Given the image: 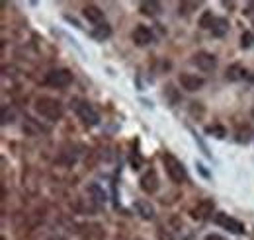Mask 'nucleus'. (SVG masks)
Here are the masks:
<instances>
[{
	"label": "nucleus",
	"instance_id": "1",
	"mask_svg": "<svg viewBox=\"0 0 254 240\" xmlns=\"http://www.w3.org/2000/svg\"><path fill=\"white\" fill-rule=\"evenodd\" d=\"M33 108H35L37 116H41L43 120H49V121H59L64 114L63 104L59 100H55V98H49V96L37 98Z\"/></svg>",
	"mask_w": 254,
	"mask_h": 240
},
{
	"label": "nucleus",
	"instance_id": "2",
	"mask_svg": "<svg viewBox=\"0 0 254 240\" xmlns=\"http://www.w3.org/2000/svg\"><path fill=\"white\" fill-rule=\"evenodd\" d=\"M162 162H164V168H166L168 178L174 181V183H184L186 181V178H188L186 168H184V164L172 152H164L162 154Z\"/></svg>",
	"mask_w": 254,
	"mask_h": 240
},
{
	"label": "nucleus",
	"instance_id": "3",
	"mask_svg": "<svg viewBox=\"0 0 254 240\" xmlns=\"http://www.w3.org/2000/svg\"><path fill=\"white\" fill-rule=\"evenodd\" d=\"M72 104H74L76 116L80 118V121H82L86 127H96V125L100 123V114L96 112L92 104H88V102H84V100H74Z\"/></svg>",
	"mask_w": 254,
	"mask_h": 240
},
{
	"label": "nucleus",
	"instance_id": "4",
	"mask_svg": "<svg viewBox=\"0 0 254 240\" xmlns=\"http://www.w3.org/2000/svg\"><path fill=\"white\" fill-rule=\"evenodd\" d=\"M45 84L51 88H66L72 84V72L68 68H55L45 76Z\"/></svg>",
	"mask_w": 254,
	"mask_h": 240
},
{
	"label": "nucleus",
	"instance_id": "5",
	"mask_svg": "<svg viewBox=\"0 0 254 240\" xmlns=\"http://www.w3.org/2000/svg\"><path fill=\"white\" fill-rule=\"evenodd\" d=\"M215 225H219L221 229L233 233V235H245V225H243L241 221H237V219L225 215V213H217V215H215Z\"/></svg>",
	"mask_w": 254,
	"mask_h": 240
},
{
	"label": "nucleus",
	"instance_id": "6",
	"mask_svg": "<svg viewBox=\"0 0 254 240\" xmlns=\"http://www.w3.org/2000/svg\"><path fill=\"white\" fill-rule=\"evenodd\" d=\"M191 62H193L199 70H203V72H211V70L217 66L215 55H211V53H207V51H199V53H195V55L191 57Z\"/></svg>",
	"mask_w": 254,
	"mask_h": 240
},
{
	"label": "nucleus",
	"instance_id": "7",
	"mask_svg": "<svg viewBox=\"0 0 254 240\" xmlns=\"http://www.w3.org/2000/svg\"><path fill=\"white\" fill-rule=\"evenodd\" d=\"M178 82H180V86H182L184 90H188V92H197L205 84V80H203L201 76L190 74V72H182V74L178 76Z\"/></svg>",
	"mask_w": 254,
	"mask_h": 240
},
{
	"label": "nucleus",
	"instance_id": "8",
	"mask_svg": "<svg viewBox=\"0 0 254 240\" xmlns=\"http://www.w3.org/2000/svg\"><path fill=\"white\" fill-rule=\"evenodd\" d=\"M139 185H141V189H143L145 193H157V191H159V185H160L157 172H155V170H147V172L141 176Z\"/></svg>",
	"mask_w": 254,
	"mask_h": 240
},
{
	"label": "nucleus",
	"instance_id": "9",
	"mask_svg": "<svg viewBox=\"0 0 254 240\" xmlns=\"http://www.w3.org/2000/svg\"><path fill=\"white\" fill-rule=\"evenodd\" d=\"M213 201L211 199H201L193 209L190 211V215L195 219V221H205V219H209L211 215H213Z\"/></svg>",
	"mask_w": 254,
	"mask_h": 240
},
{
	"label": "nucleus",
	"instance_id": "10",
	"mask_svg": "<svg viewBox=\"0 0 254 240\" xmlns=\"http://www.w3.org/2000/svg\"><path fill=\"white\" fill-rule=\"evenodd\" d=\"M131 37H133V43L139 45V47H145V45L153 43V39H155L153 31L149 30L147 26H137V28L133 30V33H131Z\"/></svg>",
	"mask_w": 254,
	"mask_h": 240
},
{
	"label": "nucleus",
	"instance_id": "11",
	"mask_svg": "<svg viewBox=\"0 0 254 240\" xmlns=\"http://www.w3.org/2000/svg\"><path fill=\"white\" fill-rule=\"evenodd\" d=\"M133 209L137 211V215H139L141 219H145V221H153V219H155V207H153L151 201H147V199H137V201L133 203Z\"/></svg>",
	"mask_w": 254,
	"mask_h": 240
},
{
	"label": "nucleus",
	"instance_id": "12",
	"mask_svg": "<svg viewBox=\"0 0 254 240\" xmlns=\"http://www.w3.org/2000/svg\"><path fill=\"white\" fill-rule=\"evenodd\" d=\"M82 16L90 22V24H94V26H102V22H104V12L94 6V4H88V6H84V10H82ZM106 24V22H104Z\"/></svg>",
	"mask_w": 254,
	"mask_h": 240
},
{
	"label": "nucleus",
	"instance_id": "13",
	"mask_svg": "<svg viewBox=\"0 0 254 240\" xmlns=\"http://www.w3.org/2000/svg\"><path fill=\"white\" fill-rule=\"evenodd\" d=\"M160 4L159 2H155V0H145V2H141L139 4V12L143 14V16H149V18H155V16H159L160 14Z\"/></svg>",
	"mask_w": 254,
	"mask_h": 240
},
{
	"label": "nucleus",
	"instance_id": "14",
	"mask_svg": "<svg viewBox=\"0 0 254 240\" xmlns=\"http://www.w3.org/2000/svg\"><path fill=\"white\" fill-rule=\"evenodd\" d=\"M112 35V28L108 26V24H102V26H96L94 30H92V37L98 39V41H104V39H108Z\"/></svg>",
	"mask_w": 254,
	"mask_h": 240
},
{
	"label": "nucleus",
	"instance_id": "15",
	"mask_svg": "<svg viewBox=\"0 0 254 240\" xmlns=\"http://www.w3.org/2000/svg\"><path fill=\"white\" fill-rule=\"evenodd\" d=\"M247 70L241 66V64H233L227 68V80H239V78H245Z\"/></svg>",
	"mask_w": 254,
	"mask_h": 240
},
{
	"label": "nucleus",
	"instance_id": "16",
	"mask_svg": "<svg viewBox=\"0 0 254 240\" xmlns=\"http://www.w3.org/2000/svg\"><path fill=\"white\" fill-rule=\"evenodd\" d=\"M227 30H229V22H227L225 18H215V22H213V28H211L213 35L221 37V35H225V33H227Z\"/></svg>",
	"mask_w": 254,
	"mask_h": 240
},
{
	"label": "nucleus",
	"instance_id": "17",
	"mask_svg": "<svg viewBox=\"0 0 254 240\" xmlns=\"http://www.w3.org/2000/svg\"><path fill=\"white\" fill-rule=\"evenodd\" d=\"M213 22H215V16H213V12H203L201 14V18H199V28H203V30H211L213 28Z\"/></svg>",
	"mask_w": 254,
	"mask_h": 240
},
{
	"label": "nucleus",
	"instance_id": "18",
	"mask_svg": "<svg viewBox=\"0 0 254 240\" xmlns=\"http://www.w3.org/2000/svg\"><path fill=\"white\" fill-rule=\"evenodd\" d=\"M205 133H207V135H213L215 139H225V137H227V131H225V127H221V125L207 127V129H205Z\"/></svg>",
	"mask_w": 254,
	"mask_h": 240
},
{
	"label": "nucleus",
	"instance_id": "19",
	"mask_svg": "<svg viewBox=\"0 0 254 240\" xmlns=\"http://www.w3.org/2000/svg\"><path fill=\"white\" fill-rule=\"evenodd\" d=\"M88 191H90V193L94 195L98 203H104V201H106V193H104V191L100 189V185H98V183H92V185L88 187Z\"/></svg>",
	"mask_w": 254,
	"mask_h": 240
},
{
	"label": "nucleus",
	"instance_id": "20",
	"mask_svg": "<svg viewBox=\"0 0 254 240\" xmlns=\"http://www.w3.org/2000/svg\"><path fill=\"white\" fill-rule=\"evenodd\" d=\"M253 43H254V35L251 31H245L243 37H241V47H243V49H249Z\"/></svg>",
	"mask_w": 254,
	"mask_h": 240
},
{
	"label": "nucleus",
	"instance_id": "21",
	"mask_svg": "<svg viewBox=\"0 0 254 240\" xmlns=\"http://www.w3.org/2000/svg\"><path fill=\"white\" fill-rule=\"evenodd\" d=\"M195 6H197L195 2H182V4L178 6V10H180V16H182V14H184V16H188V14H190V10H193Z\"/></svg>",
	"mask_w": 254,
	"mask_h": 240
},
{
	"label": "nucleus",
	"instance_id": "22",
	"mask_svg": "<svg viewBox=\"0 0 254 240\" xmlns=\"http://www.w3.org/2000/svg\"><path fill=\"white\" fill-rule=\"evenodd\" d=\"M159 239L160 240H172V237H170V235H164V233H159Z\"/></svg>",
	"mask_w": 254,
	"mask_h": 240
},
{
	"label": "nucleus",
	"instance_id": "23",
	"mask_svg": "<svg viewBox=\"0 0 254 240\" xmlns=\"http://www.w3.org/2000/svg\"><path fill=\"white\" fill-rule=\"evenodd\" d=\"M49 240H63V239H59V237H55V239H49Z\"/></svg>",
	"mask_w": 254,
	"mask_h": 240
},
{
	"label": "nucleus",
	"instance_id": "24",
	"mask_svg": "<svg viewBox=\"0 0 254 240\" xmlns=\"http://www.w3.org/2000/svg\"><path fill=\"white\" fill-rule=\"evenodd\" d=\"M135 240H141V239H135Z\"/></svg>",
	"mask_w": 254,
	"mask_h": 240
}]
</instances>
